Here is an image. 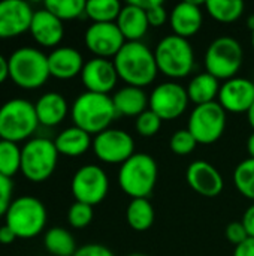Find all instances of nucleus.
<instances>
[{"label":"nucleus","mask_w":254,"mask_h":256,"mask_svg":"<svg viewBox=\"0 0 254 256\" xmlns=\"http://www.w3.org/2000/svg\"><path fill=\"white\" fill-rule=\"evenodd\" d=\"M112 62L118 78L132 87L150 86L159 72L154 51L142 42H126Z\"/></svg>","instance_id":"nucleus-1"},{"label":"nucleus","mask_w":254,"mask_h":256,"mask_svg":"<svg viewBox=\"0 0 254 256\" xmlns=\"http://www.w3.org/2000/svg\"><path fill=\"white\" fill-rule=\"evenodd\" d=\"M73 126L85 130L90 135H97L106 129L117 117L112 98L109 94H99L84 92L76 98L72 106Z\"/></svg>","instance_id":"nucleus-2"},{"label":"nucleus","mask_w":254,"mask_h":256,"mask_svg":"<svg viewBox=\"0 0 254 256\" xmlns=\"http://www.w3.org/2000/svg\"><path fill=\"white\" fill-rule=\"evenodd\" d=\"M159 177L157 162L147 153H135L118 171V184L132 200L148 198Z\"/></svg>","instance_id":"nucleus-3"},{"label":"nucleus","mask_w":254,"mask_h":256,"mask_svg":"<svg viewBox=\"0 0 254 256\" xmlns=\"http://www.w3.org/2000/svg\"><path fill=\"white\" fill-rule=\"evenodd\" d=\"M7 64L9 78L21 88H39L51 76L48 56L31 46H22L13 51L7 58Z\"/></svg>","instance_id":"nucleus-4"},{"label":"nucleus","mask_w":254,"mask_h":256,"mask_svg":"<svg viewBox=\"0 0 254 256\" xmlns=\"http://www.w3.org/2000/svg\"><path fill=\"white\" fill-rule=\"evenodd\" d=\"M159 72L169 78H184L195 66V52L189 39L177 34L165 36L154 50Z\"/></svg>","instance_id":"nucleus-5"},{"label":"nucleus","mask_w":254,"mask_h":256,"mask_svg":"<svg viewBox=\"0 0 254 256\" xmlns=\"http://www.w3.org/2000/svg\"><path fill=\"white\" fill-rule=\"evenodd\" d=\"M37 124L34 105L25 99H10L0 106V140L16 144L31 136Z\"/></svg>","instance_id":"nucleus-6"},{"label":"nucleus","mask_w":254,"mask_h":256,"mask_svg":"<svg viewBox=\"0 0 254 256\" xmlns=\"http://www.w3.org/2000/svg\"><path fill=\"white\" fill-rule=\"evenodd\" d=\"M244 51L241 44L231 36H220L214 39L205 52L207 72L220 80H232L243 66Z\"/></svg>","instance_id":"nucleus-7"},{"label":"nucleus","mask_w":254,"mask_h":256,"mask_svg":"<svg viewBox=\"0 0 254 256\" xmlns=\"http://www.w3.org/2000/svg\"><path fill=\"white\" fill-rule=\"evenodd\" d=\"M57 160L58 152L55 144L46 138L30 140L21 148V172L33 183L48 180L55 171Z\"/></svg>","instance_id":"nucleus-8"},{"label":"nucleus","mask_w":254,"mask_h":256,"mask_svg":"<svg viewBox=\"0 0 254 256\" xmlns=\"http://www.w3.org/2000/svg\"><path fill=\"white\" fill-rule=\"evenodd\" d=\"M6 225L19 238H31L42 232L46 224L45 206L33 196H21L10 202L6 214Z\"/></svg>","instance_id":"nucleus-9"},{"label":"nucleus","mask_w":254,"mask_h":256,"mask_svg":"<svg viewBox=\"0 0 254 256\" xmlns=\"http://www.w3.org/2000/svg\"><path fill=\"white\" fill-rule=\"evenodd\" d=\"M187 129L198 144H213L222 138L226 129V111L219 102L198 105L189 117Z\"/></svg>","instance_id":"nucleus-10"},{"label":"nucleus","mask_w":254,"mask_h":256,"mask_svg":"<svg viewBox=\"0 0 254 256\" xmlns=\"http://www.w3.org/2000/svg\"><path fill=\"white\" fill-rule=\"evenodd\" d=\"M108 190V176L97 165L81 166L72 178V194L76 202L94 207L106 198Z\"/></svg>","instance_id":"nucleus-11"},{"label":"nucleus","mask_w":254,"mask_h":256,"mask_svg":"<svg viewBox=\"0 0 254 256\" xmlns=\"http://www.w3.org/2000/svg\"><path fill=\"white\" fill-rule=\"evenodd\" d=\"M93 152L99 160L111 165H123L135 154V141L121 129H106L93 140Z\"/></svg>","instance_id":"nucleus-12"},{"label":"nucleus","mask_w":254,"mask_h":256,"mask_svg":"<svg viewBox=\"0 0 254 256\" xmlns=\"http://www.w3.org/2000/svg\"><path fill=\"white\" fill-rule=\"evenodd\" d=\"M187 90L177 82L159 84L148 96V108L162 120L178 118L189 105Z\"/></svg>","instance_id":"nucleus-13"},{"label":"nucleus","mask_w":254,"mask_h":256,"mask_svg":"<svg viewBox=\"0 0 254 256\" xmlns=\"http://www.w3.org/2000/svg\"><path fill=\"white\" fill-rule=\"evenodd\" d=\"M85 46L99 58L115 57L126 39L115 22H93L84 34Z\"/></svg>","instance_id":"nucleus-14"},{"label":"nucleus","mask_w":254,"mask_h":256,"mask_svg":"<svg viewBox=\"0 0 254 256\" xmlns=\"http://www.w3.org/2000/svg\"><path fill=\"white\" fill-rule=\"evenodd\" d=\"M34 10L24 0L0 2V39L19 36L30 30Z\"/></svg>","instance_id":"nucleus-15"},{"label":"nucleus","mask_w":254,"mask_h":256,"mask_svg":"<svg viewBox=\"0 0 254 256\" xmlns=\"http://www.w3.org/2000/svg\"><path fill=\"white\" fill-rule=\"evenodd\" d=\"M81 80L87 92L109 94V92L114 90L120 78L114 66V62L108 58L94 57L84 64L81 72Z\"/></svg>","instance_id":"nucleus-16"},{"label":"nucleus","mask_w":254,"mask_h":256,"mask_svg":"<svg viewBox=\"0 0 254 256\" xmlns=\"http://www.w3.org/2000/svg\"><path fill=\"white\" fill-rule=\"evenodd\" d=\"M219 104L226 112L247 114L254 104V82L240 76L225 81L220 86Z\"/></svg>","instance_id":"nucleus-17"},{"label":"nucleus","mask_w":254,"mask_h":256,"mask_svg":"<svg viewBox=\"0 0 254 256\" xmlns=\"http://www.w3.org/2000/svg\"><path fill=\"white\" fill-rule=\"evenodd\" d=\"M189 186L205 198L219 196L223 192L225 180L214 165L205 160H195L189 165L186 172Z\"/></svg>","instance_id":"nucleus-18"},{"label":"nucleus","mask_w":254,"mask_h":256,"mask_svg":"<svg viewBox=\"0 0 254 256\" xmlns=\"http://www.w3.org/2000/svg\"><path fill=\"white\" fill-rule=\"evenodd\" d=\"M33 39L42 46H57L64 34L63 21L48 12L45 8L34 10L28 30Z\"/></svg>","instance_id":"nucleus-19"},{"label":"nucleus","mask_w":254,"mask_h":256,"mask_svg":"<svg viewBox=\"0 0 254 256\" xmlns=\"http://www.w3.org/2000/svg\"><path fill=\"white\" fill-rule=\"evenodd\" d=\"M202 21H204V15L199 3L196 2L178 3L172 9L169 16V22L174 30V34L184 39L195 36L202 27Z\"/></svg>","instance_id":"nucleus-20"},{"label":"nucleus","mask_w":254,"mask_h":256,"mask_svg":"<svg viewBox=\"0 0 254 256\" xmlns=\"http://www.w3.org/2000/svg\"><path fill=\"white\" fill-rule=\"evenodd\" d=\"M84 58L81 52L72 46L55 48L48 56L49 75L58 80H70L81 75L84 68Z\"/></svg>","instance_id":"nucleus-21"},{"label":"nucleus","mask_w":254,"mask_h":256,"mask_svg":"<svg viewBox=\"0 0 254 256\" xmlns=\"http://www.w3.org/2000/svg\"><path fill=\"white\" fill-rule=\"evenodd\" d=\"M115 24L123 33L126 42H141L150 28L147 12L136 6L133 2H129L121 8Z\"/></svg>","instance_id":"nucleus-22"},{"label":"nucleus","mask_w":254,"mask_h":256,"mask_svg":"<svg viewBox=\"0 0 254 256\" xmlns=\"http://www.w3.org/2000/svg\"><path fill=\"white\" fill-rule=\"evenodd\" d=\"M36 116L43 126H57L67 116V102L57 92H48L34 104Z\"/></svg>","instance_id":"nucleus-23"},{"label":"nucleus","mask_w":254,"mask_h":256,"mask_svg":"<svg viewBox=\"0 0 254 256\" xmlns=\"http://www.w3.org/2000/svg\"><path fill=\"white\" fill-rule=\"evenodd\" d=\"M117 116L138 117L148 110V96L139 87L126 86L112 96Z\"/></svg>","instance_id":"nucleus-24"},{"label":"nucleus","mask_w":254,"mask_h":256,"mask_svg":"<svg viewBox=\"0 0 254 256\" xmlns=\"http://www.w3.org/2000/svg\"><path fill=\"white\" fill-rule=\"evenodd\" d=\"M54 144H55L58 154L76 158V156L84 154L93 146V141H91L90 134H87L85 130L79 129L76 126H72V128H67L63 132H60L58 136L55 138Z\"/></svg>","instance_id":"nucleus-25"},{"label":"nucleus","mask_w":254,"mask_h":256,"mask_svg":"<svg viewBox=\"0 0 254 256\" xmlns=\"http://www.w3.org/2000/svg\"><path fill=\"white\" fill-rule=\"evenodd\" d=\"M186 90H187L189 100L198 106V105L216 102V98H219L220 84L216 76L210 75L208 72H204L196 75L189 82Z\"/></svg>","instance_id":"nucleus-26"},{"label":"nucleus","mask_w":254,"mask_h":256,"mask_svg":"<svg viewBox=\"0 0 254 256\" xmlns=\"http://www.w3.org/2000/svg\"><path fill=\"white\" fill-rule=\"evenodd\" d=\"M126 219H127L129 226L133 231L144 232V231L150 230L154 224L156 213H154V208H153L151 202L148 201V198L132 200L126 210Z\"/></svg>","instance_id":"nucleus-27"},{"label":"nucleus","mask_w":254,"mask_h":256,"mask_svg":"<svg viewBox=\"0 0 254 256\" xmlns=\"http://www.w3.org/2000/svg\"><path fill=\"white\" fill-rule=\"evenodd\" d=\"M43 244L46 250L54 256H73L78 250L72 234L60 226L46 231L43 237Z\"/></svg>","instance_id":"nucleus-28"},{"label":"nucleus","mask_w":254,"mask_h":256,"mask_svg":"<svg viewBox=\"0 0 254 256\" xmlns=\"http://www.w3.org/2000/svg\"><path fill=\"white\" fill-rule=\"evenodd\" d=\"M208 14L219 22H235L244 12V3L241 0H208L205 3Z\"/></svg>","instance_id":"nucleus-29"},{"label":"nucleus","mask_w":254,"mask_h":256,"mask_svg":"<svg viewBox=\"0 0 254 256\" xmlns=\"http://www.w3.org/2000/svg\"><path fill=\"white\" fill-rule=\"evenodd\" d=\"M121 8L118 0H90L85 3V15L93 22H115Z\"/></svg>","instance_id":"nucleus-30"},{"label":"nucleus","mask_w":254,"mask_h":256,"mask_svg":"<svg viewBox=\"0 0 254 256\" xmlns=\"http://www.w3.org/2000/svg\"><path fill=\"white\" fill-rule=\"evenodd\" d=\"M21 171V148L18 144L0 140V174L10 178Z\"/></svg>","instance_id":"nucleus-31"},{"label":"nucleus","mask_w":254,"mask_h":256,"mask_svg":"<svg viewBox=\"0 0 254 256\" xmlns=\"http://www.w3.org/2000/svg\"><path fill=\"white\" fill-rule=\"evenodd\" d=\"M85 3L84 0H46L43 8L58 20L66 21L85 15Z\"/></svg>","instance_id":"nucleus-32"},{"label":"nucleus","mask_w":254,"mask_h":256,"mask_svg":"<svg viewBox=\"0 0 254 256\" xmlns=\"http://www.w3.org/2000/svg\"><path fill=\"white\" fill-rule=\"evenodd\" d=\"M234 183L241 195L254 201V159L249 158L237 165L234 171Z\"/></svg>","instance_id":"nucleus-33"},{"label":"nucleus","mask_w":254,"mask_h":256,"mask_svg":"<svg viewBox=\"0 0 254 256\" xmlns=\"http://www.w3.org/2000/svg\"><path fill=\"white\" fill-rule=\"evenodd\" d=\"M136 6L147 12L150 27H162L168 21V12L160 0H133Z\"/></svg>","instance_id":"nucleus-34"},{"label":"nucleus","mask_w":254,"mask_h":256,"mask_svg":"<svg viewBox=\"0 0 254 256\" xmlns=\"http://www.w3.org/2000/svg\"><path fill=\"white\" fill-rule=\"evenodd\" d=\"M162 118L153 112L150 108L147 111H144L141 116L136 117L135 120V128H136V132L141 135V136H145V138H150V136H154L160 128H162Z\"/></svg>","instance_id":"nucleus-35"},{"label":"nucleus","mask_w":254,"mask_h":256,"mask_svg":"<svg viewBox=\"0 0 254 256\" xmlns=\"http://www.w3.org/2000/svg\"><path fill=\"white\" fill-rule=\"evenodd\" d=\"M198 146V141L195 140V136L189 132V129H180L177 130L169 141V147L171 150L178 154V156H187L192 152H195Z\"/></svg>","instance_id":"nucleus-36"},{"label":"nucleus","mask_w":254,"mask_h":256,"mask_svg":"<svg viewBox=\"0 0 254 256\" xmlns=\"http://www.w3.org/2000/svg\"><path fill=\"white\" fill-rule=\"evenodd\" d=\"M93 220V207L82 204V202H75L70 206L67 212V222L72 228L82 230L90 225Z\"/></svg>","instance_id":"nucleus-37"},{"label":"nucleus","mask_w":254,"mask_h":256,"mask_svg":"<svg viewBox=\"0 0 254 256\" xmlns=\"http://www.w3.org/2000/svg\"><path fill=\"white\" fill-rule=\"evenodd\" d=\"M225 234H226V238H228L232 244H235V248H237L238 244L244 243L247 238H250L249 234H247V231H246V228H244V225H243L241 222H232V224H229V225L226 226Z\"/></svg>","instance_id":"nucleus-38"},{"label":"nucleus","mask_w":254,"mask_h":256,"mask_svg":"<svg viewBox=\"0 0 254 256\" xmlns=\"http://www.w3.org/2000/svg\"><path fill=\"white\" fill-rule=\"evenodd\" d=\"M12 198V182L0 174V218L6 214Z\"/></svg>","instance_id":"nucleus-39"},{"label":"nucleus","mask_w":254,"mask_h":256,"mask_svg":"<svg viewBox=\"0 0 254 256\" xmlns=\"http://www.w3.org/2000/svg\"><path fill=\"white\" fill-rule=\"evenodd\" d=\"M73 256H115L108 248L102 244H85L76 250Z\"/></svg>","instance_id":"nucleus-40"},{"label":"nucleus","mask_w":254,"mask_h":256,"mask_svg":"<svg viewBox=\"0 0 254 256\" xmlns=\"http://www.w3.org/2000/svg\"><path fill=\"white\" fill-rule=\"evenodd\" d=\"M241 224L244 225V228H246V231H247L249 237L254 238V204L253 206H250V207L246 210V213H244V216H243Z\"/></svg>","instance_id":"nucleus-41"},{"label":"nucleus","mask_w":254,"mask_h":256,"mask_svg":"<svg viewBox=\"0 0 254 256\" xmlns=\"http://www.w3.org/2000/svg\"><path fill=\"white\" fill-rule=\"evenodd\" d=\"M234 256H254V238H247L244 243L235 248Z\"/></svg>","instance_id":"nucleus-42"},{"label":"nucleus","mask_w":254,"mask_h":256,"mask_svg":"<svg viewBox=\"0 0 254 256\" xmlns=\"http://www.w3.org/2000/svg\"><path fill=\"white\" fill-rule=\"evenodd\" d=\"M15 238H18L16 234L7 225L0 226V243L1 244H10V243L15 242Z\"/></svg>","instance_id":"nucleus-43"},{"label":"nucleus","mask_w":254,"mask_h":256,"mask_svg":"<svg viewBox=\"0 0 254 256\" xmlns=\"http://www.w3.org/2000/svg\"><path fill=\"white\" fill-rule=\"evenodd\" d=\"M9 76V64H7V58H4L0 54V84L6 81V78Z\"/></svg>","instance_id":"nucleus-44"},{"label":"nucleus","mask_w":254,"mask_h":256,"mask_svg":"<svg viewBox=\"0 0 254 256\" xmlns=\"http://www.w3.org/2000/svg\"><path fill=\"white\" fill-rule=\"evenodd\" d=\"M247 152H249L250 158L254 159V132L249 136V141H247Z\"/></svg>","instance_id":"nucleus-45"},{"label":"nucleus","mask_w":254,"mask_h":256,"mask_svg":"<svg viewBox=\"0 0 254 256\" xmlns=\"http://www.w3.org/2000/svg\"><path fill=\"white\" fill-rule=\"evenodd\" d=\"M247 120H249V124L254 129V104L250 106V110L247 111Z\"/></svg>","instance_id":"nucleus-46"},{"label":"nucleus","mask_w":254,"mask_h":256,"mask_svg":"<svg viewBox=\"0 0 254 256\" xmlns=\"http://www.w3.org/2000/svg\"><path fill=\"white\" fill-rule=\"evenodd\" d=\"M247 26H249V28L254 32V15H250L249 16V20H247Z\"/></svg>","instance_id":"nucleus-47"},{"label":"nucleus","mask_w":254,"mask_h":256,"mask_svg":"<svg viewBox=\"0 0 254 256\" xmlns=\"http://www.w3.org/2000/svg\"><path fill=\"white\" fill-rule=\"evenodd\" d=\"M129 256H147V255H142V254H132V255Z\"/></svg>","instance_id":"nucleus-48"},{"label":"nucleus","mask_w":254,"mask_h":256,"mask_svg":"<svg viewBox=\"0 0 254 256\" xmlns=\"http://www.w3.org/2000/svg\"><path fill=\"white\" fill-rule=\"evenodd\" d=\"M252 44H253V50H254V32H253V36H252Z\"/></svg>","instance_id":"nucleus-49"}]
</instances>
